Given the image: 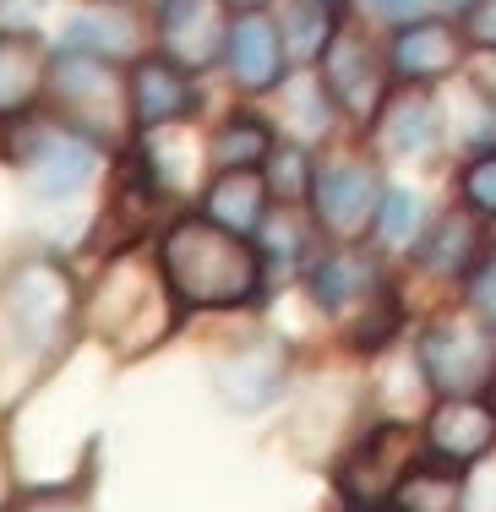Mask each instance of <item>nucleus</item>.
<instances>
[{
    "instance_id": "obj_30",
    "label": "nucleus",
    "mask_w": 496,
    "mask_h": 512,
    "mask_svg": "<svg viewBox=\"0 0 496 512\" xmlns=\"http://www.w3.org/2000/svg\"><path fill=\"white\" fill-rule=\"evenodd\" d=\"M458 28H464L469 44H480V50H496V0H469V11L458 17Z\"/></svg>"
},
{
    "instance_id": "obj_3",
    "label": "nucleus",
    "mask_w": 496,
    "mask_h": 512,
    "mask_svg": "<svg viewBox=\"0 0 496 512\" xmlns=\"http://www.w3.org/2000/svg\"><path fill=\"white\" fill-rule=\"evenodd\" d=\"M50 93H55V115L93 142H115L120 120H131L126 82L115 77L110 60L93 50H71L50 60Z\"/></svg>"
},
{
    "instance_id": "obj_22",
    "label": "nucleus",
    "mask_w": 496,
    "mask_h": 512,
    "mask_svg": "<svg viewBox=\"0 0 496 512\" xmlns=\"http://www.w3.org/2000/svg\"><path fill=\"white\" fill-rule=\"evenodd\" d=\"M475 246H480V235H475V224H469V213H447L431 224L426 240H415V256H420L426 273L453 278V273H469V267H475Z\"/></svg>"
},
{
    "instance_id": "obj_35",
    "label": "nucleus",
    "mask_w": 496,
    "mask_h": 512,
    "mask_svg": "<svg viewBox=\"0 0 496 512\" xmlns=\"http://www.w3.org/2000/svg\"><path fill=\"white\" fill-rule=\"evenodd\" d=\"M442 6H453V11H458V17H464V11H469V0H442Z\"/></svg>"
},
{
    "instance_id": "obj_21",
    "label": "nucleus",
    "mask_w": 496,
    "mask_h": 512,
    "mask_svg": "<svg viewBox=\"0 0 496 512\" xmlns=\"http://www.w3.org/2000/svg\"><path fill=\"white\" fill-rule=\"evenodd\" d=\"M208 158L219 169H262L273 158V126L262 115H251V109H240V115H229L213 126Z\"/></svg>"
},
{
    "instance_id": "obj_9",
    "label": "nucleus",
    "mask_w": 496,
    "mask_h": 512,
    "mask_svg": "<svg viewBox=\"0 0 496 512\" xmlns=\"http://www.w3.org/2000/svg\"><path fill=\"white\" fill-rule=\"evenodd\" d=\"M126 93H131V126L137 131H169L197 109V71H186L164 50L142 55L126 77Z\"/></svg>"
},
{
    "instance_id": "obj_37",
    "label": "nucleus",
    "mask_w": 496,
    "mask_h": 512,
    "mask_svg": "<svg viewBox=\"0 0 496 512\" xmlns=\"http://www.w3.org/2000/svg\"><path fill=\"white\" fill-rule=\"evenodd\" d=\"M104 6H120V0H104Z\"/></svg>"
},
{
    "instance_id": "obj_10",
    "label": "nucleus",
    "mask_w": 496,
    "mask_h": 512,
    "mask_svg": "<svg viewBox=\"0 0 496 512\" xmlns=\"http://www.w3.org/2000/svg\"><path fill=\"white\" fill-rule=\"evenodd\" d=\"M464 28L442 17H415L398 22L393 44H387V66H393L398 82H415V88H431V82H447L464 60Z\"/></svg>"
},
{
    "instance_id": "obj_24",
    "label": "nucleus",
    "mask_w": 496,
    "mask_h": 512,
    "mask_svg": "<svg viewBox=\"0 0 496 512\" xmlns=\"http://www.w3.org/2000/svg\"><path fill=\"white\" fill-rule=\"evenodd\" d=\"M398 502H404V512H458L464 491H458L453 463L447 469H409V480L398 485Z\"/></svg>"
},
{
    "instance_id": "obj_19",
    "label": "nucleus",
    "mask_w": 496,
    "mask_h": 512,
    "mask_svg": "<svg viewBox=\"0 0 496 512\" xmlns=\"http://www.w3.org/2000/svg\"><path fill=\"white\" fill-rule=\"evenodd\" d=\"M278 382H284V349L268 344V338L262 344H240L219 365V393L235 409H262L278 393Z\"/></svg>"
},
{
    "instance_id": "obj_13",
    "label": "nucleus",
    "mask_w": 496,
    "mask_h": 512,
    "mask_svg": "<svg viewBox=\"0 0 496 512\" xmlns=\"http://www.w3.org/2000/svg\"><path fill=\"white\" fill-rule=\"evenodd\" d=\"M284 22H273L268 11H240L229 22V44H224V66L229 82L240 93H273L284 82Z\"/></svg>"
},
{
    "instance_id": "obj_11",
    "label": "nucleus",
    "mask_w": 496,
    "mask_h": 512,
    "mask_svg": "<svg viewBox=\"0 0 496 512\" xmlns=\"http://www.w3.org/2000/svg\"><path fill=\"white\" fill-rule=\"evenodd\" d=\"M159 44L186 71H208L229 44L224 0H159Z\"/></svg>"
},
{
    "instance_id": "obj_2",
    "label": "nucleus",
    "mask_w": 496,
    "mask_h": 512,
    "mask_svg": "<svg viewBox=\"0 0 496 512\" xmlns=\"http://www.w3.org/2000/svg\"><path fill=\"white\" fill-rule=\"evenodd\" d=\"M169 278L159 284V273H153L148 262H142L137 251L115 256L110 267H104L99 278V300H93V327H99L104 344H115L120 355H137V349L159 344L169 333Z\"/></svg>"
},
{
    "instance_id": "obj_31",
    "label": "nucleus",
    "mask_w": 496,
    "mask_h": 512,
    "mask_svg": "<svg viewBox=\"0 0 496 512\" xmlns=\"http://www.w3.org/2000/svg\"><path fill=\"white\" fill-rule=\"evenodd\" d=\"M11 502H17V463H11V442L0 431V512H11Z\"/></svg>"
},
{
    "instance_id": "obj_5",
    "label": "nucleus",
    "mask_w": 496,
    "mask_h": 512,
    "mask_svg": "<svg viewBox=\"0 0 496 512\" xmlns=\"http://www.w3.org/2000/svg\"><path fill=\"white\" fill-rule=\"evenodd\" d=\"M382 197L387 186L366 158H333L311 169V224L328 229L333 240H360L366 229H377Z\"/></svg>"
},
{
    "instance_id": "obj_27",
    "label": "nucleus",
    "mask_w": 496,
    "mask_h": 512,
    "mask_svg": "<svg viewBox=\"0 0 496 512\" xmlns=\"http://www.w3.org/2000/svg\"><path fill=\"white\" fill-rule=\"evenodd\" d=\"M420 224H426V207H420L415 191H387L382 197V213H377V235L382 240H393V246H404V240H415L420 235Z\"/></svg>"
},
{
    "instance_id": "obj_18",
    "label": "nucleus",
    "mask_w": 496,
    "mask_h": 512,
    "mask_svg": "<svg viewBox=\"0 0 496 512\" xmlns=\"http://www.w3.org/2000/svg\"><path fill=\"white\" fill-rule=\"evenodd\" d=\"M268 202H273V186L262 169H219L208 197H202V213L213 224L235 229V235H257L268 224Z\"/></svg>"
},
{
    "instance_id": "obj_36",
    "label": "nucleus",
    "mask_w": 496,
    "mask_h": 512,
    "mask_svg": "<svg viewBox=\"0 0 496 512\" xmlns=\"http://www.w3.org/2000/svg\"><path fill=\"white\" fill-rule=\"evenodd\" d=\"M311 6H328V11H338V0H311Z\"/></svg>"
},
{
    "instance_id": "obj_15",
    "label": "nucleus",
    "mask_w": 496,
    "mask_h": 512,
    "mask_svg": "<svg viewBox=\"0 0 496 512\" xmlns=\"http://www.w3.org/2000/svg\"><path fill=\"white\" fill-rule=\"evenodd\" d=\"M437 142H442V120H437L431 93L404 82V93L377 109V148L387 158H431Z\"/></svg>"
},
{
    "instance_id": "obj_32",
    "label": "nucleus",
    "mask_w": 496,
    "mask_h": 512,
    "mask_svg": "<svg viewBox=\"0 0 496 512\" xmlns=\"http://www.w3.org/2000/svg\"><path fill=\"white\" fill-rule=\"evenodd\" d=\"M475 82H480V88H486V93H491V99H496V60H491V66H486V71H480V77H475Z\"/></svg>"
},
{
    "instance_id": "obj_4",
    "label": "nucleus",
    "mask_w": 496,
    "mask_h": 512,
    "mask_svg": "<svg viewBox=\"0 0 496 512\" xmlns=\"http://www.w3.org/2000/svg\"><path fill=\"white\" fill-rule=\"evenodd\" d=\"M420 376L442 398H475L496 382V327L480 316H437L420 333Z\"/></svg>"
},
{
    "instance_id": "obj_17",
    "label": "nucleus",
    "mask_w": 496,
    "mask_h": 512,
    "mask_svg": "<svg viewBox=\"0 0 496 512\" xmlns=\"http://www.w3.org/2000/svg\"><path fill=\"white\" fill-rule=\"evenodd\" d=\"M50 88V55L28 28H0V120L22 115Z\"/></svg>"
},
{
    "instance_id": "obj_12",
    "label": "nucleus",
    "mask_w": 496,
    "mask_h": 512,
    "mask_svg": "<svg viewBox=\"0 0 496 512\" xmlns=\"http://www.w3.org/2000/svg\"><path fill=\"white\" fill-rule=\"evenodd\" d=\"M409 469H415V442H409V431L404 425H377V431L344 458L338 485H344L355 502L377 507L382 496H393L398 485L409 480Z\"/></svg>"
},
{
    "instance_id": "obj_14",
    "label": "nucleus",
    "mask_w": 496,
    "mask_h": 512,
    "mask_svg": "<svg viewBox=\"0 0 496 512\" xmlns=\"http://www.w3.org/2000/svg\"><path fill=\"white\" fill-rule=\"evenodd\" d=\"M496 447V404L486 398H442L437 409H431L426 420V453L437 463H453V469H464V463H480Z\"/></svg>"
},
{
    "instance_id": "obj_23",
    "label": "nucleus",
    "mask_w": 496,
    "mask_h": 512,
    "mask_svg": "<svg viewBox=\"0 0 496 512\" xmlns=\"http://www.w3.org/2000/svg\"><path fill=\"white\" fill-rule=\"evenodd\" d=\"M453 137L464 142V148H496V99L480 82H458V93H453Z\"/></svg>"
},
{
    "instance_id": "obj_8",
    "label": "nucleus",
    "mask_w": 496,
    "mask_h": 512,
    "mask_svg": "<svg viewBox=\"0 0 496 512\" xmlns=\"http://www.w3.org/2000/svg\"><path fill=\"white\" fill-rule=\"evenodd\" d=\"M387 77H393L387 55L355 28H338L328 50H322V82H328L333 104L349 120H360V126L377 120V109L387 104Z\"/></svg>"
},
{
    "instance_id": "obj_28",
    "label": "nucleus",
    "mask_w": 496,
    "mask_h": 512,
    "mask_svg": "<svg viewBox=\"0 0 496 512\" xmlns=\"http://www.w3.org/2000/svg\"><path fill=\"white\" fill-rule=\"evenodd\" d=\"M268 164H273V169H268V186L278 191V202L295 207L300 197H311V169H317V164H306L300 142H295V148H278Z\"/></svg>"
},
{
    "instance_id": "obj_29",
    "label": "nucleus",
    "mask_w": 496,
    "mask_h": 512,
    "mask_svg": "<svg viewBox=\"0 0 496 512\" xmlns=\"http://www.w3.org/2000/svg\"><path fill=\"white\" fill-rule=\"evenodd\" d=\"M469 311L496 327V251H486L475 267H469Z\"/></svg>"
},
{
    "instance_id": "obj_38",
    "label": "nucleus",
    "mask_w": 496,
    "mask_h": 512,
    "mask_svg": "<svg viewBox=\"0 0 496 512\" xmlns=\"http://www.w3.org/2000/svg\"><path fill=\"white\" fill-rule=\"evenodd\" d=\"M491 393H496V382H491Z\"/></svg>"
},
{
    "instance_id": "obj_33",
    "label": "nucleus",
    "mask_w": 496,
    "mask_h": 512,
    "mask_svg": "<svg viewBox=\"0 0 496 512\" xmlns=\"http://www.w3.org/2000/svg\"><path fill=\"white\" fill-rule=\"evenodd\" d=\"M33 512H82V502H44V507H33Z\"/></svg>"
},
{
    "instance_id": "obj_16",
    "label": "nucleus",
    "mask_w": 496,
    "mask_h": 512,
    "mask_svg": "<svg viewBox=\"0 0 496 512\" xmlns=\"http://www.w3.org/2000/svg\"><path fill=\"white\" fill-rule=\"evenodd\" d=\"M311 295H317L322 311H366L371 300L382 295V278H377V262L366 251L344 246V251H328L311 262Z\"/></svg>"
},
{
    "instance_id": "obj_26",
    "label": "nucleus",
    "mask_w": 496,
    "mask_h": 512,
    "mask_svg": "<svg viewBox=\"0 0 496 512\" xmlns=\"http://www.w3.org/2000/svg\"><path fill=\"white\" fill-rule=\"evenodd\" d=\"M458 197L475 218H496V148L475 153L464 164V175H458Z\"/></svg>"
},
{
    "instance_id": "obj_34",
    "label": "nucleus",
    "mask_w": 496,
    "mask_h": 512,
    "mask_svg": "<svg viewBox=\"0 0 496 512\" xmlns=\"http://www.w3.org/2000/svg\"><path fill=\"white\" fill-rule=\"evenodd\" d=\"M224 6H235V11H262L268 0H224Z\"/></svg>"
},
{
    "instance_id": "obj_7",
    "label": "nucleus",
    "mask_w": 496,
    "mask_h": 512,
    "mask_svg": "<svg viewBox=\"0 0 496 512\" xmlns=\"http://www.w3.org/2000/svg\"><path fill=\"white\" fill-rule=\"evenodd\" d=\"M71 278L66 267L50 256H33L11 273V284L0 289V311H6L11 333H22V344L44 349L50 338H60V327L71 322Z\"/></svg>"
},
{
    "instance_id": "obj_25",
    "label": "nucleus",
    "mask_w": 496,
    "mask_h": 512,
    "mask_svg": "<svg viewBox=\"0 0 496 512\" xmlns=\"http://www.w3.org/2000/svg\"><path fill=\"white\" fill-rule=\"evenodd\" d=\"M284 33H289L284 44H295V50L311 60V55L328 50V39L338 33V11L311 6V0H295V6H289V17H284Z\"/></svg>"
},
{
    "instance_id": "obj_20",
    "label": "nucleus",
    "mask_w": 496,
    "mask_h": 512,
    "mask_svg": "<svg viewBox=\"0 0 496 512\" xmlns=\"http://www.w3.org/2000/svg\"><path fill=\"white\" fill-rule=\"evenodd\" d=\"M333 93H328V82H322V71H300V77H289V82H278V115H284V126H289V137L295 142H317L322 131L333 126Z\"/></svg>"
},
{
    "instance_id": "obj_6",
    "label": "nucleus",
    "mask_w": 496,
    "mask_h": 512,
    "mask_svg": "<svg viewBox=\"0 0 496 512\" xmlns=\"http://www.w3.org/2000/svg\"><path fill=\"white\" fill-rule=\"evenodd\" d=\"M17 169L33 197H44V202L77 197L93 180V169H99V142L71 131L66 120H44V126H33L17 142Z\"/></svg>"
},
{
    "instance_id": "obj_1",
    "label": "nucleus",
    "mask_w": 496,
    "mask_h": 512,
    "mask_svg": "<svg viewBox=\"0 0 496 512\" xmlns=\"http://www.w3.org/2000/svg\"><path fill=\"white\" fill-rule=\"evenodd\" d=\"M159 267L175 300L191 311H235L262 295V256L246 246V235L213 224L208 213L169 224Z\"/></svg>"
}]
</instances>
